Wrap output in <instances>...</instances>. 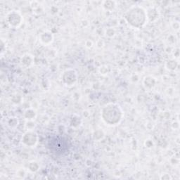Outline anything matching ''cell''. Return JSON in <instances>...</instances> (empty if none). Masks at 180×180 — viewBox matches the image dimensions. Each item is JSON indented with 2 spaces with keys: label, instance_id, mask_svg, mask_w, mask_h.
<instances>
[{
  "label": "cell",
  "instance_id": "5b68a950",
  "mask_svg": "<svg viewBox=\"0 0 180 180\" xmlns=\"http://www.w3.org/2000/svg\"><path fill=\"white\" fill-rule=\"evenodd\" d=\"M38 142V135L33 130L27 131L22 137V143L28 147L35 146Z\"/></svg>",
  "mask_w": 180,
  "mask_h": 180
},
{
  "label": "cell",
  "instance_id": "7c38bea8",
  "mask_svg": "<svg viewBox=\"0 0 180 180\" xmlns=\"http://www.w3.org/2000/svg\"><path fill=\"white\" fill-rule=\"evenodd\" d=\"M38 169H39V165L37 164V162H30V165H29V170H30L31 172L35 173V172L37 171Z\"/></svg>",
  "mask_w": 180,
  "mask_h": 180
},
{
  "label": "cell",
  "instance_id": "30bf717a",
  "mask_svg": "<svg viewBox=\"0 0 180 180\" xmlns=\"http://www.w3.org/2000/svg\"><path fill=\"white\" fill-rule=\"evenodd\" d=\"M103 7L106 10L112 11L116 7V2L114 1H104L103 2Z\"/></svg>",
  "mask_w": 180,
  "mask_h": 180
},
{
  "label": "cell",
  "instance_id": "6da1fadb",
  "mask_svg": "<svg viewBox=\"0 0 180 180\" xmlns=\"http://www.w3.org/2000/svg\"><path fill=\"white\" fill-rule=\"evenodd\" d=\"M125 18L129 25L134 28L140 29L148 22L146 10L141 6L131 7L125 13Z\"/></svg>",
  "mask_w": 180,
  "mask_h": 180
},
{
  "label": "cell",
  "instance_id": "8fae6325",
  "mask_svg": "<svg viewBox=\"0 0 180 180\" xmlns=\"http://www.w3.org/2000/svg\"><path fill=\"white\" fill-rule=\"evenodd\" d=\"M24 115H25V117L26 118V119H28L29 120H32L34 118H35L36 113H35V112L34 110L28 109L26 112H25Z\"/></svg>",
  "mask_w": 180,
  "mask_h": 180
},
{
  "label": "cell",
  "instance_id": "5bb4252c",
  "mask_svg": "<svg viewBox=\"0 0 180 180\" xmlns=\"http://www.w3.org/2000/svg\"><path fill=\"white\" fill-rule=\"evenodd\" d=\"M177 66V63H176L175 61H168L167 63L168 68L170 70H172V71L175 70Z\"/></svg>",
  "mask_w": 180,
  "mask_h": 180
},
{
  "label": "cell",
  "instance_id": "52a82bcc",
  "mask_svg": "<svg viewBox=\"0 0 180 180\" xmlns=\"http://www.w3.org/2000/svg\"><path fill=\"white\" fill-rule=\"evenodd\" d=\"M146 13L147 17H148V21H152V22H154V21H156L159 18V11H158L156 8H149V9L146 11Z\"/></svg>",
  "mask_w": 180,
  "mask_h": 180
},
{
  "label": "cell",
  "instance_id": "e0dca14e",
  "mask_svg": "<svg viewBox=\"0 0 180 180\" xmlns=\"http://www.w3.org/2000/svg\"><path fill=\"white\" fill-rule=\"evenodd\" d=\"M160 179H171L172 177H170V175H162V177H160Z\"/></svg>",
  "mask_w": 180,
  "mask_h": 180
},
{
  "label": "cell",
  "instance_id": "7a4b0ae2",
  "mask_svg": "<svg viewBox=\"0 0 180 180\" xmlns=\"http://www.w3.org/2000/svg\"><path fill=\"white\" fill-rule=\"evenodd\" d=\"M124 113L120 105L110 103L104 106L101 111V118L108 125H117L123 120Z\"/></svg>",
  "mask_w": 180,
  "mask_h": 180
},
{
  "label": "cell",
  "instance_id": "2e32d148",
  "mask_svg": "<svg viewBox=\"0 0 180 180\" xmlns=\"http://www.w3.org/2000/svg\"><path fill=\"white\" fill-rule=\"evenodd\" d=\"M100 73L102 75H106L108 74V67L107 66H102L100 68Z\"/></svg>",
  "mask_w": 180,
  "mask_h": 180
},
{
  "label": "cell",
  "instance_id": "8992f818",
  "mask_svg": "<svg viewBox=\"0 0 180 180\" xmlns=\"http://www.w3.org/2000/svg\"><path fill=\"white\" fill-rule=\"evenodd\" d=\"M40 40L44 45H49L54 41V35L51 31L46 30L42 32L40 35Z\"/></svg>",
  "mask_w": 180,
  "mask_h": 180
},
{
  "label": "cell",
  "instance_id": "9c48e42d",
  "mask_svg": "<svg viewBox=\"0 0 180 180\" xmlns=\"http://www.w3.org/2000/svg\"><path fill=\"white\" fill-rule=\"evenodd\" d=\"M144 84L145 87L147 88H153L155 86V84H156V80H155L154 77H147L144 79Z\"/></svg>",
  "mask_w": 180,
  "mask_h": 180
},
{
  "label": "cell",
  "instance_id": "ba28073f",
  "mask_svg": "<svg viewBox=\"0 0 180 180\" xmlns=\"http://www.w3.org/2000/svg\"><path fill=\"white\" fill-rule=\"evenodd\" d=\"M21 63L26 67H30L34 63V57L30 54H26L21 57Z\"/></svg>",
  "mask_w": 180,
  "mask_h": 180
},
{
  "label": "cell",
  "instance_id": "3957f363",
  "mask_svg": "<svg viewBox=\"0 0 180 180\" xmlns=\"http://www.w3.org/2000/svg\"><path fill=\"white\" fill-rule=\"evenodd\" d=\"M7 21L8 24L14 28H18L23 22V18L18 11H11L7 15Z\"/></svg>",
  "mask_w": 180,
  "mask_h": 180
},
{
  "label": "cell",
  "instance_id": "4fadbf2b",
  "mask_svg": "<svg viewBox=\"0 0 180 180\" xmlns=\"http://www.w3.org/2000/svg\"><path fill=\"white\" fill-rule=\"evenodd\" d=\"M18 119L15 118H11L9 120V122H8V125L11 127H15L18 125Z\"/></svg>",
  "mask_w": 180,
  "mask_h": 180
},
{
  "label": "cell",
  "instance_id": "9a60e30c",
  "mask_svg": "<svg viewBox=\"0 0 180 180\" xmlns=\"http://www.w3.org/2000/svg\"><path fill=\"white\" fill-rule=\"evenodd\" d=\"M115 32L113 28H108L106 30V35L109 37H113L115 35Z\"/></svg>",
  "mask_w": 180,
  "mask_h": 180
},
{
  "label": "cell",
  "instance_id": "277c9868",
  "mask_svg": "<svg viewBox=\"0 0 180 180\" xmlns=\"http://www.w3.org/2000/svg\"><path fill=\"white\" fill-rule=\"evenodd\" d=\"M78 75L74 69L65 70L61 75L62 82L67 86H73L77 82Z\"/></svg>",
  "mask_w": 180,
  "mask_h": 180
}]
</instances>
